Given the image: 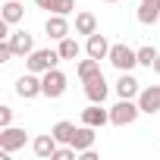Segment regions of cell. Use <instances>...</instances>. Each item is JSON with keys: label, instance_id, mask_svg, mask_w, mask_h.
Returning <instances> with one entry per match:
<instances>
[{"label": "cell", "instance_id": "obj_1", "mask_svg": "<svg viewBox=\"0 0 160 160\" xmlns=\"http://www.w3.org/2000/svg\"><path fill=\"white\" fill-rule=\"evenodd\" d=\"M138 116H141V107H138L135 98H119V101L110 107V122H113V126H132Z\"/></svg>", "mask_w": 160, "mask_h": 160}, {"label": "cell", "instance_id": "obj_2", "mask_svg": "<svg viewBox=\"0 0 160 160\" xmlns=\"http://www.w3.org/2000/svg\"><path fill=\"white\" fill-rule=\"evenodd\" d=\"M60 60H63V57H60V50L41 47V50H32V53L25 57V69H28V72H38V75H44V72H47V69H53Z\"/></svg>", "mask_w": 160, "mask_h": 160}, {"label": "cell", "instance_id": "obj_3", "mask_svg": "<svg viewBox=\"0 0 160 160\" xmlns=\"http://www.w3.org/2000/svg\"><path fill=\"white\" fill-rule=\"evenodd\" d=\"M107 60H110L113 69H119V72H132V69L138 66V50H132L129 44H113Z\"/></svg>", "mask_w": 160, "mask_h": 160}, {"label": "cell", "instance_id": "obj_4", "mask_svg": "<svg viewBox=\"0 0 160 160\" xmlns=\"http://www.w3.org/2000/svg\"><path fill=\"white\" fill-rule=\"evenodd\" d=\"M66 82L69 78L53 66V69H47L44 75H41V88H44V98H50V101H57V98H63L66 94Z\"/></svg>", "mask_w": 160, "mask_h": 160}, {"label": "cell", "instance_id": "obj_5", "mask_svg": "<svg viewBox=\"0 0 160 160\" xmlns=\"http://www.w3.org/2000/svg\"><path fill=\"white\" fill-rule=\"evenodd\" d=\"M16 94H19L22 101H35V98H41V94H44V88H41V75H38V72H25V75H19V78H16Z\"/></svg>", "mask_w": 160, "mask_h": 160}, {"label": "cell", "instance_id": "obj_6", "mask_svg": "<svg viewBox=\"0 0 160 160\" xmlns=\"http://www.w3.org/2000/svg\"><path fill=\"white\" fill-rule=\"evenodd\" d=\"M25 141H28V132L19 129V126H7V129H0V148H7L10 154L19 151V148H25Z\"/></svg>", "mask_w": 160, "mask_h": 160}, {"label": "cell", "instance_id": "obj_7", "mask_svg": "<svg viewBox=\"0 0 160 160\" xmlns=\"http://www.w3.org/2000/svg\"><path fill=\"white\" fill-rule=\"evenodd\" d=\"M135 101H138L141 113H148V116L160 113V85H148V88H141Z\"/></svg>", "mask_w": 160, "mask_h": 160}, {"label": "cell", "instance_id": "obj_8", "mask_svg": "<svg viewBox=\"0 0 160 160\" xmlns=\"http://www.w3.org/2000/svg\"><path fill=\"white\" fill-rule=\"evenodd\" d=\"M82 85H85V98H88L91 104H104V101H107V94H110V85H107L104 72H101V75H94V78H88V82H82Z\"/></svg>", "mask_w": 160, "mask_h": 160}, {"label": "cell", "instance_id": "obj_9", "mask_svg": "<svg viewBox=\"0 0 160 160\" xmlns=\"http://www.w3.org/2000/svg\"><path fill=\"white\" fill-rule=\"evenodd\" d=\"M110 41H107V35H101V32H94V35H88V41H85V53L88 57H94V60H107L110 57Z\"/></svg>", "mask_w": 160, "mask_h": 160}, {"label": "cell", "instance_id": "obj_10", "mask_svg": "<svg viewBox=\"0 0 160 160\" xmlns=\"http://www.w3.org/2000/svg\"><path fill=\"white\" fill-rule=\"evenodd\" d=\"M44 32H47V38H50V41H63V38L69 35V19H66V16H60V13H50V16H47V22H44Z\"/></svg>", "mask_w": 160, "mask_h": 160}, {"label": "cell", "instance_id": "obj_11", "mask_svg": "<svg viewBox=\"0 0 160 160\" xmlns=\"http://www.w3.org/2000/svg\"><path fill=\"white\" fill-rule=\"evenodd\" d=\"M82 122L85 126H94V129H104L110 122V110H104V104H88L82 110Z\"/></svg>", "mask_w": 160, "mask_h": 160}, {"label": "cell", "instance_id": "obj_12", "mask_svg": "<svg viewBox=\"0 0 160 160\" xmlns=\"http://www.w3.org/2000/svg\"><path fill=\"white\" fill-rule=\"evenodd\" d=\"M57 148H60V141L53 138V132H50V135H38V138L32 141V151H35L38 160H53Z\"/></svg>", "mask_w": 160, "mask_h": 160}, {"label": "cell", "instance_id": "obj_13", "mask_svg": "<svg viewBox=\"0 0 160 160\" xmlns=\"http://www.w3.org/2000/svg\"><path fill=\"white\" fill-rule=\"evenodd\" d=\"M10 44H13V53H16V57H28V53L35 50V38L28 35V28L13 32V35H10Z\"/></svg>", "mask_w": 160, "mask_h": 160}, {"label": "cell", "instance_id": "obj_14", "mask_svg": "<svg viewBox=\"0 0 160 160\" xmlns=\"http://www.w3.org/2000/svg\"><path fill=\"white\" fill-rule=\"evenodd\" d=\"M94 132H98L94 126H85V122H82V126L75 129V135H72V141H69V144H72V148H75L78 154H82V151H88V148H94V138H98Z\"/></svg>", "mask_w": 160, "mask_h": 160}, {"label": "cell", "instance_id": "obj_15", "mask_svg": "<svg viewBox=\"0 0 160 160\" xmlns=\"http://www.w3.org/2000/svg\"><path fill=\"white\" fill-rule=\"evenodd\" d=\"M138 91H141V82L132 75V72H119V78H116V94L119 98H138Z\"/></svg>", "mask_w": 160, "mask_h": 160}, {"label": "cell", "instance_id": "obj_16", "mask_svg": "<svg viewBox=\"0 0 160 160\" xmlns=\"http://www.w3.org/2000/svg\"><path fill=\"white\" fill-rule=\"evenodd\" d=\"M98 32V16L94 13H88V10H82V13H75V35H94Z\"/></svg>", "mask_w": 160, "mask_h": 160}, {"label": "cell", "instance_id": "obj_17", "mask_svg": "<svg viewBox=\"0 0 160 160\" xmlns=\"http://www.w3.org/2000/svg\"><path fill=\"white\" fill-rule=\"evenodd\" d=\"M75 75H78V82H88V78L101 75V60H94V57H88V60H78V66H75Z\"/></svg>", "mask_w": 160, "mask_h": 160}, {"label": "cell", "instance_id": "obj_18", "mask_svg": "<svg viewBox=\"0 0 160 160\" xmlns=\"http://www.w3.org/2000/svg\"><path fill=\"white\" fill-rule=\"evenodd\" d=\"M25 16V7H22V0H3V13H0V19H7L10 25L22 22Z\"/></svg>", "mask_w": 160, "mask_h": 160}, {"label": "cell", "instance_id": "obj_19", "mask_svg": "<svg viewBox=\"0 0 160 160\" xmlns=\"http://www.w3.org/2000/svg\"><path fill=\"white\" fill-rule=\"evenodd\" d=\"M50 132H53V138H57L60 144H69V141H72V135H75V126H72L69 119H60Z\"/></svg>", "mask_w": 160, "mask_h": 160}, {"label": "cell", "instance_id": "obj_20", "mask_svg": "<svg viewBox=\"0 0 160 160\" xmlns=\"http://www.w3.org/2000/svg\"><path fill=\"white\" fill-rule=\"evenodd\" d=\"M138 22L141 25H154V22H160V10L157 7H151V3H138Z\"/></svg>", "mask_w": 160, "mask_h": 160}, {"label": "cell", "instance_id": "obj_21", "mask_svg": "<svg viewBox=\"0 0 160 160\" xmlns=\"http://www.w3.org/2000/svg\"><path fill=\"white\" fill-rule=\"evenodd\" d=\"M57 50H60V57H63V60H75L82 47H78V41H75L72 35H66V38L60 41V47H57Z\"/></svg>", "mask_w": 160, "mask_h": 160}, {"label": "cell", "instance_id": "obj_22", "mask_svg": "<svg viewBox=\"0 0 160 160\" xmlns=\"http://www.w3.org/2000/svg\"><path fill=\"white\" fill-rule=\"evenodd\" d=\"M157 57H160V50H157L154 44H144V47H138V66H148V69H154Z\"/></svg>", "mask_w": 160, "mask_h": 160}, {"label": "cell", "instance_id": "obj_23", "mask_svg": "<svg viewBox=\"0 0 160 160\" xmlns=\"http://www.w3.org/2000/svg\"><path fill=\"white\" fill-rule=\"evenodd\" d=\"M75 10V0H50V13H60V16H69Z\"/></svg>", "mask_w": 160, "mask_h": 160}, {"label": "cell", "instance_id": "obj_24", "mask_svg": "<svg viewBox=\"0 0 160 160\" xmlns=\"http://www.w3.org/2000/svg\"><path fill=\"white\" fill-rule=\"evenodd\" d=\"M16 53H13V44H10V38H0V63H10Z\"/></svg>", "mask_w": 160, "mask_h": 160}, {"label": "cell", "instance_id": "obj_25", "mask_svg": "<svg viewBox=\"0 0 160 160\" xmlns=\"http://www.w3.org/2000/svg\"><path fill=\"white\" fill-rule=\"evenodd\" d=\"M7 126H13V107L0 104V129H7Z\"/></svg>", "mask_w": 160, "mask_h": 160}, {"label": "cell", "instance_id": "obj_26", "mask_svg": "<svg viewBox=\"0 0 160 160\" xmlns=\"http://www.w3.org/2000/svg\"><path fill=\"white\" fill-rule=\"evenodd\" d=\"M82 160H98V154H94V148H88V151H82Z\"/></svg>", "mask_w": 160, "mask_h": 160}, {"label": "cell", "instance_id": "obj_27", "mask_svg": "<svg viewBox=\"0 0 160 160\" xmlns=\"http://www.w3.org/2000/svg\"><path fill=\"white\" fill-rule=\"evenodd\" d=\"M35 7L38 10H50V0H35Z\"/></svg>", "mask_w": 160, "mask_h": 160}, {"label": "cell", "instance_id": "obj_28", "mask_svg": "<svg viewBox=\"0 0 160 160\" xmlns=\"http://www.w3.org/2000/svg\"><path fill=\"white\" fill-rule=\"evenodd\" d=\"M141 3H151V7H157V10H160V0H141Z\"/></svg>", "mask_w": 160, "mask_h": 160}, {"label": "cell", "instance_id": "obj_29", "mask_svg": "<svg viewBox=\"0 0 160 160\" xmlns=\"http://www.w3.org/2000/svg\"><path fill=\"white\" fill-rule=\"evenodd\" d=\"M154 72H157V75H160V57H157V63H154Z\"/></svg>", "mask_w": 160, "mask_h": 160}, {"label": "cell", "instance_id": "obj_30", "mask_svg": "<svg viewBox=\"0 0 160 160\" xmlns=\"http://www.w3.org/2000/svg\"><path fill=\"white\" fill-rule=\"evenodd\" d=\"M107 3H116V0H107Z\"/></svg>", "mask_w": 160, "mask_h": 160}]
</instances>
